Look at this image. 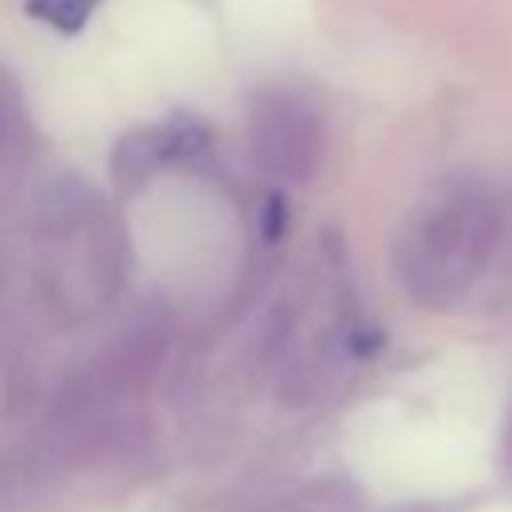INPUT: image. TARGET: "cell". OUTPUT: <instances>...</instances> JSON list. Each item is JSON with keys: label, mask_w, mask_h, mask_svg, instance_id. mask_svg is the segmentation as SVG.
<instances>
[{"label": "cell", "mask_w": 512, "mask_h": 512, "mask_svg": "<svg viewBox=\"0 0 512 512\" xmlns=\"http://www.w3.org/2000/svg\"><path fill=\"white\" fill-rule=\"evenodd\" d=\"M100 0H28V16H36L40 24L56 28V32H80L92 16Z\"/></svg>", "instance_id": "1"}, {"label": "cell", "mask_w": 512, "mask_h": 512, "mask_svg": "<svg viewBox=\"0 0 512 512\" xmlns=\"http://www.w3.org/2000/svg\"><path fill=\"white\" fill-rule=\"evenodd\" d=\"M284 232V200L280 196H268V208H264V236L268 240H280Z\"/></svg>", "instance_id": "2"}]
</instances>
